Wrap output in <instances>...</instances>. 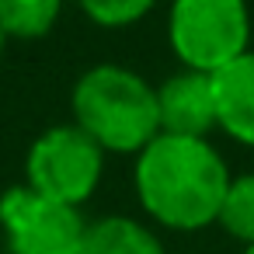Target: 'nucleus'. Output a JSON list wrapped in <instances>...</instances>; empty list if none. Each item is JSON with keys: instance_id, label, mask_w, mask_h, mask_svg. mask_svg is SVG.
<instances>
[{"instance_id": "obj_4", "label": "nucleus", "mask_w": 254, "mask_h": 254, "mask_svg": "<svg viewBox=\"0 0 254 254\" xmlns=\"http://www.w3.org/2000/svg\"><path fill=\"white\" fill-rule=\"evenodd\" d=\"M105 150L73 122L35 136L25 157V185L39 195L80 209L101 185Z\"/></svg>"}, {"instance_id": "obj_3", "label": "nucleus", "mask_w": 254, "mask_h": 254, "mask_svg": "<svg viewBox=\"0 0 254 254\" xmlns=\"http://www.w3.org/2000/svg\"><path fill=\"white\" fill-rule=\"evenodd\" d=\"M167 42L185 70H223L251 49L247 0H174Z\"/></svg>"}, {"instance_id": "obj_6", "label": "nucleus", "mask_w": 254, "mask_h": 254, "mask_svg": "<svg viewBox=\"0 0 254 254\" xmlns=\"http://www.w3.org/2000/svg\"><path fill=\"white\" fill-rule=\"evenodd\" d=\"M157 112H160V132L209 139V132L219 129L212 73L185 70V66L178 73H171L157 87Z\"/></svg>"}, {"instance_id": "obj_8", "label": "nucleus", "mask_w": 254, "mask_h": 254, "mask_svg": "<svg viewBox=\"0 0 254 254\" xmlns=\"http://www.w3.org/2000/svg\"><path fill=\"white\" fill-rule=\"evenodd\" d=\"M80 254H167L160 237L132 216H101L84 226Z\"/></svg>"}, {"instance_id": "obj_11", "label": "nucleus", "mask_w": 254, "mask_h": 254, "mask_svg": "<svg viewBox=\"0 0 254 254\" xmlns=\"http://www.w3.org/2000/svg\"><path fill=\"white\" fill-rule=\"evenodd\" d=\"M77 4L98 28H129L157 7V0H77Z\"/></svg>"}, {"instance_id": "obj_2", "label": "nucleus", "mask_w": 254, "mask_h": 254, "mask_svg": "<svg viewBox=\"0 0 254 254\" xmlns=\"http://www.w3.org/2000/svg\"><path fill=\"white\" fill-rule=\"evenodd\" d=\"M73 126H80L105 153L136 157L153 136H160L157 87L119 63H98L84 70L70 91Z\"/></svg>"}, {"instance_id": "obj_7", "label": "nucleus", "mask_w": 254, "mask_h": 254, "mask_svg": "<svg viewBox=\"0 0 254 254\" xmlns=\"http://www.w3.org/2000/svg\"><path fill=\"white\" fill-rule=\"evenodd\" d=\"M212 91H216V122L219 129L244 143L254 146V49L226 63L223 70L212 73Z\"/></svg>"}, {"instance_id": "obj_5", "label": "nucleus", "mask_w": 254, "mask_h": 254, "mask_svg": "<svg viewBox=\"0 0 254 254\" xmlns=\"http://www.w3.org/2000/svg\"><path fill=\"white\" fill-rule=\"evenodd\" d=\"M0 226L7 254H80L87 219L73 205L14 185L0 195Z\"/></svg>"}, {"instance_id": "obj_1", "label": "nucleus", "mask_w": 254, "mask_h": 254, "mask_svg": "<svg viewBox=\"0 0 254 254\" xmlns=\"http://www.w3.org/2000/svg\"><path fill=\"white\" fill-rule=\"evenodd\" d=\"M230 167L202 136H153L132 167V185L143 212L167 230H205L219 219Z\"/></svg>"}, {"instance_id": "obj_9", "label": "nucleus", "mask_w": 254, "mask_h": 254, "mask_svg": "<svg viewBox=\"0 0 254 254\" xmlns=\"http://www.w3.org/2000/svg\"><path fill=\"white\" fill-rule=\"evenodd\" d=\"M63 0H0V28L7 39H42L56 28Z\"/></svg>"}, {"instance_id": "obj_12", "label": "nucleus", "mask_w": 254, "mask_h": 254, "mask_svg": "<svg viewBox=\"0 0 254 254\" xmlns=\"http://www.w3.org/2000/svg\"><path fill=\"white\" fill-rule=\"evenodd\" d=\"M4 46H7V32L0 28V56H4Z\"/></svg>"}, {"instance_id": "obj_10", "label": "nucleus", "mask_w": 254, "mask_h": 254, "mask_svg": "<svg viewBox=\"0 0 254 254\" xmlns=\"http://www.w3.org/2000/svg\"><path fill=\"white\" fill-rule=\"evenodd\" d=\"M216 226L223 233H230L233 240H240L244 247L254 244V171L230 178V188H226Z\"/></svg>"}, {"instance_id": "obj_13", "label": "nucleus", "mask_w": 254, "mask_h": 254, "mask_svg": "<svg viewBox=\"0 0 254 254\" xmlns=\"http://www.w3.org/2000/svg\"><path fill=\"white\" fill-rule=\"evenodd\" d=\"M240 254H254V244H247V247H244V251H240Z\"/></svg>"}]
</instances>
